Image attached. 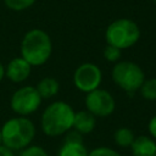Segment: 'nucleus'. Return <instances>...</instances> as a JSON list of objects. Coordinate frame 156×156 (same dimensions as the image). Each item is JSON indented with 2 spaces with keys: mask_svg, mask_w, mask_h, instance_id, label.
Instances as JSON below:
<instances>
[{
  "mask_svg": "<svg viewBox=\"0 0 156 156\" xmlns=\"http://www.w3.org/2000/svg\"><path fill=\"white\" fill-rule=\"evenodd\" d=\"M76 111L65 101H54L45 107L40 118V127L48 136H60L73 127Z\"/></svg>",
  "mask_w": 156,
  "mask_h": 156,
  "instance_id": "1",
  "label": "nucleus"
},
{
  "mask_svg": "<svg viewBox=\"0 0 156 156\" xmlns=\"http://www.w3.org/2000/svg\"><path fill=\"white\" fill-rule=\"evenodd\" d=\"M21 57L32 67H38L48 62L52 54V41L50 35L39 28L28 30L21 41Z\"/></svg>",
  "mask_w": 156,
  "mask_h": 156,
  "instance_id": "2",
  "label": "nucleus"
},
{
  "mask_svg": "<svg viewBox=\"0 0 156 156\" xmlns=\"http://www.w3.org/2000/svg\"><path fill=\"white\" fill-rule=\"evenodd\" d=\"M0 130L2 145L12 151H21L29 146L35 136L34 123L24 116H17L7 119Z\"/></svg>",
  "mask_w": 156,
  "mask_h": 156,
  "instance_id": "3",
  "label": "nucleus"
},
{
  "mask_svg": "<svg viewBox=\"0 0 156 156\" xmlns=\"http://www.w3.org/2000/svg\"><path fill=\"white\" fill-rule=\"evenodd\" d=\"M105 39L108 45L121 50L128 49L135 45L140 39V28L129 18H118L107 26Z\"/></svg>",
  "mask_w": 156,
  "mask_h": 156,
  "instance_id": "4",
  "label": "nucleus"
},
{
  "mask_svg": "<svg viewBox=\"0 0 156 156\" xmlns=\"http://www.w3.org/2000/svg\"><path fill=\"white\" fill-rule=\"evenodd\" d=\"M111 77L115 84L128 94L139 91L145 80V73L138 63L123 60L115 63L111 71Z\"/></svg>",
  "mask_w": 156,
  "mask_h": 156,
  "instance_id": "5",
  "label": "nucleus"
},
{
  "mask_svg": "<svg viewBox=\"0 0 156 156\" xmlns=\"http://www.w3.org/2000/svg\"><path fill=\"white\" fill-rule=\"evenodd\" d=\"M43 99L33 85L18 88L10 99V107L17 116H29L34 113L41 105Z\"/></svg>",
  "mask_w": 156,
  "mask_h": 156,
  "instance_id": "6",
  "label": "nucleus"
},
{
  "mask_svg": "<svg viewBox=\"0 0 156 156\" xmlns=\"http://www.w3.org/2000/svg\"><path fill=\"white\" fill-rule=\"evenodd\" d=\"M102 82L101 68L93 62H84L79 65L73 73V84L82 93H90L98 88Z\"/></svg>",
  "mask_w": 156,
  "mask_h": 156,
  "instance_id": "7",
  "label": "nucleus"
},
{
  "mask_svg": "<svg viewBox=\"0 0 156 156\" xmlns=\"http://www.w3.org/2000/svg\"><path fill=\"white\" fill-rule=\"evenodd\" d=\"M85 107L95 117H108L116 108V101L108 90L98 88L87 94Z\"/></svg>",
  "mask_w": 156,
  "mask_h": 156,
  "instance_id": "8",
  "label": "nucleus"
},
{
  "mask_svg": "<svg viewBox=\"0 0 156 156\" xmlns=\"http://www.w3.org/2000/svg\"><path fill=\"white\" fill-rule=\"evenodd\" d=\"M32 66L21 56L13 57L5 67V77L12 83H23L30 76Z\"/></svg>",
  "mask_w": 156,
  "mask_h": 156,
  "instance_id": "9",
  "label": "nucleus"
},
{
  "mask_svg": "<svg viewBox=\"0 0 156 156\" xmlns=\"http://www.w3.org/2000/svg\"><path fill=\"white\" fill-rule=\"evenodd\" d=\"M130 150L133 156H156V140L150 135L135 136Z\"/></svg>",
  "mask_w": 156,
  "mask_h": 156,
  "instance_id": "10",
  "label": "nucleus"
},
{
  "mask_svg": "<svg viewBox=\"0 0 156 156\" xmlns=\"http://www.w3.org/2000/svg\"><path fill=\"white\" fill-rule=\"evenodd\" d=\"M96 124V117L91 115L88 110L78 111L74 113V119H73V129L79 132L82 135L89 134L94 130Z\"/></svg>",
  "mask_w": 156,
  "mask_h": 156,
  "instance_id": "11",
  "label": "nucleus"
},
{
  "mask_svg": "<svg viewBox=\"0 0 156 156\" xmlns=\"http://www.w3.org/2000/svg\"><path fill=\"white\" fill-rule=\"evenodd\" d=\"M35 89L39 93L40 98L43 100L44 99L46 100V99H51L55 95H57L60 90V84L57 79H55L54 77H44L38 82Z\"/></svg>",
  "mask_w": 156,
  "mask_h": 156,
  "instance_id": "12",
  "label": "nucleus"
},
{
  "mask_svg": "<svg viewBox=\"0 0 156 156\" xmlns=\"http://www.w3.org/2000/svg\"><path fill=\"white\" fill-rule=\"evenodd\" d=\"M57 156H88V150L83 143L63 141Z\"/></svg>",
  "mask_w": 156,
  "mask_h": 156,
  "instance_id": "13",
  "label": "nucleus"
},
{
  "mask_svg": "<svg viewBox=\"0 0 156 156\" xmlns=\"http://www.w3.org/2000/svg\"><path fill=\"white\" fill-rule=\"evenodd\" d=\"M134 139H135V135H134L133 130L127 128V127L118 128L113 134L115 143L121 147H130Z\"/></svg>",
  "mask_w": 156,
  "mask_h": 156,
  "instance_id": "14",
  "label": "nucleus"
},
{
  "mask_svg": "<svg viewBox=\"0 0 156 156\" xmlns=\"http://www.w3.org/2000/svg\"><path fill=\"white\" fill-rule=\"evenodd\" d=\"M140 95L147 101H156V78H149L144 80L139 89Z\"/></svg>",
  "mask_w": 156,
  "mask_h": 156,
  "instance_id": "15",
  "label": "nucleus"
},
{
  "mask_svg": "<svg viewBox=\"0 0 156 156\" xmlns=\"http://www.w3.org/2000/svg\"><path fill=\"white\" fill-rule=\"evenodd\" d=\"M5 5L13 11H23L28 7H30L35 0H4Z\"/></svg>",
  "mask_w": 156,
  "mask_h": 156,
  "instance_id": "16",
  "label": "nucleus"
},
{
  "mask_svg": "<svg viewBox=\"0 0 156 156\" xmlns=\"http://www.w3.org/2000/svg\"><path fill=\"white\" fill-rule=\"evenodd\" d=\"M121 56H122V50L116 48V46H112V45H106L105 50H104V57L106 58V61L108 62H112V63H116L118 61H121Z\"/></svg>",
  "mask_w": 156,
  "mask_h": 156,
  "instance_id": "17",
  "label": "nucleus"
},
{
  "mask_svg": "<svg viewBox=\"0 0 156 156\" xmlns=\"http://www.w3.org/2000/svg\"><path fill=\"white\" fill-rule=\"evenodd\" d=\"M18 156H49V154L40 145H33V144H30L29 146H27L23 150H21L20 154H18Z\"/></svg>",
  "mask_w": 156,
  "mask_h": 156,
  "instance_id": "18",
  "label": "nucleus"
},
{
  "mask_svg": "<svg viewBox=\"0 0 156 156\" xmlns=\"http://www.w3.org/2000/svg\"><path fill=\"white\" fill-rule=\"evenodd\" d=\"M88 156H121V154L108 146H98L89 151Z\"/></svg>",
  "mask_w": 156,
  "mask_h": 156,
  "instance_id": "19",
  "label": "nucleus"
},
{
  "mask_svg": "<svg viewBox=\"0 0 156 156\" xmlns=\"http://www.w3.org/2000/svg\"><path fill=\"white\" fill-rule=\"evenodd\" d=\"M65 141H67V143H83V135L72 128L66 133Z\"/></svg>",
  "mask_w": 156,
  "mask_h": 156,
  "instance_id": "20",
  "label": "nucleus"
},
{
  "mask_svg": "<svg viewBox=\"0 0 156 156\" xmlns=\"http://www.w3.org/2000/svg\"><path fill=\"white\" fill-rule=\"evenodd\" d=\"M147 130H149V135L156 140V115L152 116L147 123Z\"/></svg>",
  "mask_w": 156,
  "mask_h": 156,
  "instance_id": "21",
  "label": "nucleus"
},
{
  "mask_svg": "<svg viewBox=\"0 0 156 156\" xmlns=\"http://www.w3.org/2000/svg\"><path fill=\"white\" fill-rule=\"evenodd\" d=\"M0 156H15V151L10 150L4 145H0Z\"/></svg>",
  "mask_w": 156,
  "mask_h": 156,
  "instance_id": "22",
  "label": "nucleus"
},
{
  "mask_svg": "<svg viewBox=\"0 0 156 156\" xmlns=\"http://www.w3.org/2000/svg\"><path fill=\"white\" fill-rule=\"evenodd\" d=\"M5 78V66L2 65V62L0 61V82Z\"/></svg>",
  "mask_w": 156,
  "mask_h": 156,
  "instance_id": "23",
  "label": "nucleus"
},
{
  "mask_svg": "<svg viewBox=\"0 0 156 156\" xmlns=\"http://www.w3.org/2000/svg\"><path fill=\"white\" fill-rule=\"evenodd\" d=\"M0 145H2V139H1V130H0Z\"/></svg>",
  "mask_w": 156,
  "mask_h": 156,
  "instance_id": "24",
  "label": "nucleus"
},
{
  "mask_svg": "<svg viewBox=\"0 0 156 156\" xmlns=\"http://www.w3.org/2000/svg\"><path fill=\"white\" fill-rule=\"evenodd\" d=\"M154 1H155V2H156V0H154Z\"/></svg>",
  "mask_w": 156,
  "mask_h": 156,
  "instance_id": "25",
  "label": "nucleus"
}]
</instances>
